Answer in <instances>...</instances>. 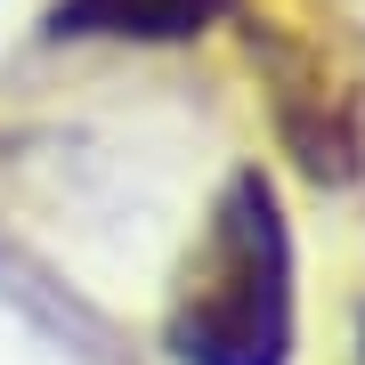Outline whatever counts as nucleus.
<instances>
[{
  "label": "nucleus",
  "mask_w": 365,
  "mask_h": 365,
  "mask_svg": "<svg viewBox=\"0 0 365 365\" xmlns=\"http://www.w3.org/2000/svg\"><path fill=\"white\" fill-rule=\"evenodd\" d=\"M227 0H66L57 33H114V41H187Z\"/></svg>",
  "instance_id": "obj_2"
},
{
  "label": "nucleus",
  "mask_w": 365,
  "mask_h": 365,
  "mask_svg": "<svg viewBox=\"0 0 365 365\" xmlns=\"http://www.w3.org/2000/svg\"><path fill=\"white\" fill-rule=\"evenodd\" d=\"M163 341L179 365H284V349H292V235H284V211H276L260 170H235V187L220 195Z\"/></svg>",
  "instance_id": "obj_1"
}]
</instances>
